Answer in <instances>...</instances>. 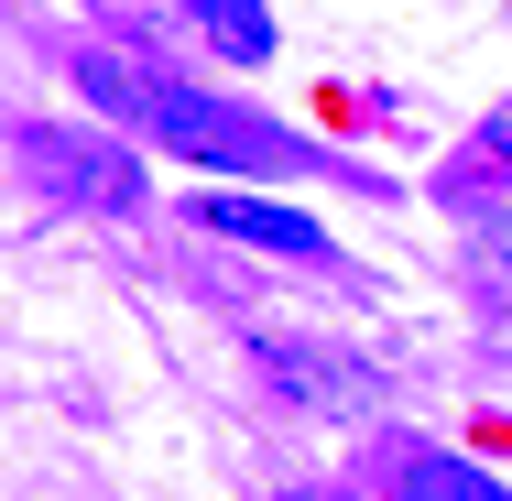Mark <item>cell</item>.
<instances>
[{
    "label": "cell",
    "mask_w": 512,
    "mask_h": 501,
    "mask_svg": "<svg viewBox=\"0 0 512 501\" xmlns=\"http://www.w3.org/2000/svg\"><path fill=\"white\" fill-rule=\"evenodd\" d=\"M131 131H142L153 153H186L197 175H306L316 164L306 131H284V120H262V109H240V99H207L186 77H153Z\"/></svg>",
    "instance_id": "obj_1"
},
{
    "label": "cell",
    "mask_w": 512,
    "mask_h": 501,
    "mask_svg": "<svg viewBox=\"0 0 512 501\" xmlns=\"http://www.w3.org/2000/svg\"><path fill=\"white\" fill-rule=\"evenodd\" d=\"M22 164L55 186L66 207H99V218H142V153L120 131H88V120H33L22 131Z\"/></svg>",
    "instance_id": "obj_2"
},
{
    "label": "cell",
    "mask_w": 512,
    "mask_h": 501,
    "mask_svg": "<svg viewBox=\"0 0 512 501\" xmlns=\"http://www.w3.org/2000/svg\"><path fill=\"white\" fill-rule=\"evenodd\" d=\"M251 360H262V382L295 414H360V371L327 338H306V327H251Z\"/></svg>",
    "instance_id": "obj_3"
},
{
    "label": "cell",
    "mask_w": 512,
    "mask_h": 501,
    "mask_svg": "<svg viewBox=\"0 0 512 501\" xmlns=\"http://www.w3.org/2000/svg\"><path fill=\"white\" fill-rule=\"evenodd\" d=\"M197 229L251 240V251H273V262H327V229H316V218H295V207H273V197H240V186H207Z\"/></svg>",
    "instance_id": "obj_4"
},
{
    "label": "cell",
    "mask_w": 512,
    "mask_h": 501,
    "mask_svg": "<svg viewBox=\"0 0 512 501\" xmlns=\"http://www.w3.org/2000/svg\"><path fill=\"white\" fill-rule=\"evenodd\" d=\"M197 33L229 66H262V55H273V11H262V0H197Z\"/></svg>",
    "instance_id": "obj_5"
},
{
    "label": "cell",
    "mask_w": 512,
    "mask_h": 501,
    "mask_svg": "<svg viewBox=\"0 0 512 501\" xmlns=\"http://www.w3.org/2000/svg\"><path fill=\"white\" fill-rule=\"evenodd\" d=\"M404 501H512V491H491L469 458H447V447H414L404 458Z\"/></svg>",
    "instance_id": "obj_6"
},
{
    "label": "cell",
    "mask_w": 512,
    "mask_h": 501,
    "mask_svg": "<svg viewBox=\"0 0 512 501\" xmlns=\"http://www.w3.org/2000/svg\"><path fill=\"white\" fill-rule=\"evenodd\" d=\"M480 142H491V153H502V164H512V99L491 109V131H480Z\"/></svg>",
    "instance_id": "obj_7"
},
{
    "label": "cell",
    "mask_w": 512,
    "mask_h": 501,
    "mask_svg": "<svg viewBox=\"0 0 512 501\" xmlns=\"http://www.w3.org/2000/svg\"><path fill=\"white\" fill-rule=\"evenodd\" d=\"M284 501H349V491H284Z\"/></svg>",
    "instance_id": "obj_8"
}]
</instances>
